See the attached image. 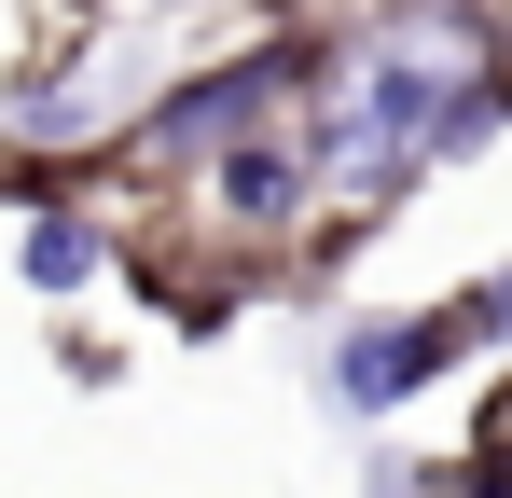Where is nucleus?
<instances>
[{
	"instance_id": "20e7f679",
	"label": "nucleus",
	"mask_w": 512,
	"mask_h": 498,
	"mask_svg": "<svg viewBox=\"0 0 512 498\" xmlns=\"http://www.w3.org/2000/svg\"><path fill=\"white\" fill-rule=\"evenodd\" d=\"M84 263H97V236H84V222H42V236H28V277H42V291H70Z\"/></svg>"
},
{
	"instance_id": "7ed1b4c3",
	"label": "nucleus",
	"mask_w": 512,
	"mask_h": 498,
	"mask_svg": "<svg viewBox=\"0 0 512 498\" xmlns=\"http://www.w3.org/2000/svg\"><path fill=\"white\" fill-rule=\"evenodd\" d=\"M291 194H305L291 153H222V208H236V222H291Z\"/></svg>"
},
{
	"instance_id": "f257e3e1",
	"label": "nucleus",
	"mask_w": 512,
	"mask_h": 498,
	"mask_svg": "<svg viewBox=\"0 0 512 498\" xmlns=\"http://www.w3.org/2000/svg\"><path fill=\"white\" fill-rule=\"evenodd\" d=\"M443 83H457V28H402V42H374V56H346L333 111H319V180H333V194H388L416 153H443V139H457Z\"/></svg>"
},
{
	"instance_id": "f03ea898",
	"label": "nucleus",
	"mask_w": 512,
	"mask_h": 498,
	"mask_svg": "<svg viewBox=\"0 0 512 498\" xmlns=\"http://www.w3.org/2000/svg\"><path fill=\"white\" fill-rule=\"evenodd\" d=\"M263 97H277V56H250V70H222V83H180L167 111H153V139L167 153H208V139H236Z\"/></svg>"
}]
</instances>
